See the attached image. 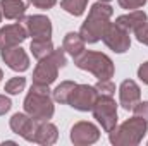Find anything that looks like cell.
Returning a JSON list of instances; mask_svg holds the SVG:
<instances>
[{"instance_id": "cell-1", "label": "cell", "mask_w": 148, "mask_h": 146, "mask_svg": "<svg viewBox=\"0 0 148 146\" xmlns=\"http://www.w3.org/2000/svg\"><path fill=\"white\" fill-rule=\"evenodd\" d=\"M114 14V9L107 2H97L91 5L90 14L86 17V21L81 24L79 35L86 43H97L100 41L107 28L110 26V17Z\"/></svg>"}, {"instance_id": "cell-2", "label": "cell", "mask_w": 148, "mask_h": 146, "mask_svg": "<svg viewBox=\"0 0 148 146\" xmlns=\"http://www.w3.org/2000/svg\"><path fill=\"white\" fill-rule=\"evenodd\" d=\"M23 105H24V112L29 117H33L36 122L50 120L55 113L53 98H52L47 84H35L33 83Z\"/></svg>"}, {"instance_id": "cell-3", "label": "cell", "mask_w": 148, "mask_h": 146, "mask_svg": "<svg viewBox=\"0 0 148 146\" xmlns=\"http://www.w3.org/2000/svg\"><path fill=\"white\" fill-rule=\"evenodd\" d=\"M148 131V120L134 115L109 132V139L115 146H136L140 145Z\"/></svg>"}, {"instance_id": "cell-4", "label": "cell", "mask_w": 148, "mask_h": 146, "mask_svg": "<svg viewBox=\"0 0 148 146\" xmlns=\"http://www.w3.org/2000/svg\"><path fill=\"white\" fill-rule=\"evenodd\" d=\"M74 64H76L77 69L91 72L98 81L110 79L112 76L115 74V65H114L112 59L109 55L102 53V52L84 50L81 55H77L74 59Z\"/></svg>"}, {"instance_id": "cell-5", "label": "cell", "mask_w": 148, "mask_h": 146, "mask_svg": "<svg viewBox=\"0 0 148 146\" xmlns=\"http://www.w3.org/2000/svg\"><path fill=\"white\" fill-rule=\"evenodd\" d=\"M67 64V57H66V50L59 48L53 50L48 57L40 59L33 71V83L35 84H47L50 86L57 76H59V69L64 67Z\"/></svg>"}, {"instance_id": "cell-6", "label": "cell", "mask_w": 148, "mask_h": 146, "mask_svg": "<svg viewBox=\"0 0 148 146\" xmlns=\"http://www.w3.org/2000/svg\"><path fill=\"white\" fill-rule=\"evenodd\" d=\"M91 112H93V117L97 119V122L102 126V129L105 132H110V131L115 129L119 117H117V103L112 96L98 95Z\"/></svg>"}, {"instance_id": "cell-7", "label": "cell", "mask_w": 148, "mask_h": 146, "mask_svg": "<svg viewBox=\"0 0 148 146\" xmlns=\"http://www.w3.org/2000/svg\"><path fill=\"white\" fill-rule=\"evenodd\" d=\"M98 98V91L95 86L90 84H76V88L73 89L67 105H71L74 110L79 112H90L93 108L95 102Z\"/></svg>"}, {"instance_id": "cell-8", "label": "cell", "mask_w": 148, "mask_h": 146, "mask_svg": "<svg viewBox=\"0 0 148 146\" xmlns=\"http://www.w3.org/2000/svg\"><path fill=\"white\" fill-rule=\"evenodd\" d=\"M21 23L24 24L28 36H31L33 40H52V21L47 16H26L21 19Z\"/></svg>"}, {"instance_id": "cell-9", "label": "cell", "mask_w": 148, "mask_h": 146, "mask_svg": "<svg viewBox=\"0 0 148 146\" xmlns=\"http://www.w3.org/2000/svg\"><path fill=\"white\" fill-rule=\"evenodd\" d=\"M102 40H103V43L110 48L112 52H115V53H124L131 46L129 31L122 29L115 23H110V26L107 28V31H105V35H103Z\"/></svg>"}, {"instance_id": "cell-10", "label": "cell", "mask_w": 148, "mask_h": 146, "mask_svg": "<svg viewBox=\"0 0 148 146\" xmlns=\"http://www.w3.org/2000/svg\"><path fill=\"white\" fill-rule=\"evenodd\" d=\"M100 139V129L93 124V122H76L71 127V141L76 146H86L93 145Z\"/></svg>"}, {"instance_id": "cell-11", "label": "cell", "mask_w": 148, "mask_h": 146, "mask_svg": "<svg viewBox=\"0 0 148 146\" xmlns=\"http://www.w3.org/2000/svg\"><path fill=\"white\" fill-rule=\"evenodd\" d=\"M12 132H16L17 136H21L23 139L29 141V143H35V131H36V126L38 122L29 117L26 112H17L10 117V122H9Z\"/></svg>"}, {"instance_id": "cell-12", "label": "cell", "mask_w": 148, "mask_h": 146, "mask_svg": "<svg viewBox=\"0 0 148 146\" xmlns=\"http://www.w3.org/2000/svg\"><path fill=\"white\" fill-rule=\"evenodd\" d=\"M26 38H28V31H26V28H24L23 23L7 24V26L0 28V50H2V48L17 46V45H21Z\"/></svg>"}, {"instance_id": "cell-13", "label": "cell", "mask_w": 148, "mask_h": 146, "mask_svg": "<svg viewBox=\"0 0 148 146\" xmlns=\"http://www.w3.org/2000/svg\"><path fill=\"white\" fill-rule=\"evenodd\" d=\"M0 55H2V60L16 72H24L29 69V57L19 45L12 48H2Z\"/></svg>"}, {"instance_id": "cell-14", "label": "cell", "mask_w": 148, "mask_h": 146, "mask_svg": "<svg viewBox=\"0 0 148 146\" xmlns=\"http://www.w3.org/2000/svg\"><path fill=\"white\" fill-rule=\"evenodd\" d=\"M141 100V89L136 81L124 79L119 86V103L124 110H133L134 105Z\"/></svg>"}, {"instance_id": "cell-15", "label": "cell", "mask_w": 148, "mask_h": 146, "mask_svg": "<svg viewBox=\"0 0 148 146\" xmlns=\"http://www.w3.org/2000/svg\"><path fill=\"white\" fill-rule=\"evenodd\" d=\"M145 23H148V16H147L145 10H140V9L131 10V12H127V14H122V16H119V17L115 19V24L121 26L122 29L129 31V33H134V31L140 29Z\"/></svg>"}, {"instance_id": "cell-16", "label": "cell", "mask_w": 148, "mask_h": 146, "mask_svg": "<svg viewBox=\"0 0 148 146\" xmlns=\"http://www.w3.org/2000/svg\"><path fill=\"white\" fill-rule=\"evenodd\" d=\"M31 0H0V9L5 19L10 21H21L26 14L28 3Z\"/></svg>"}, {"instance_id": "cell-17", "label": "cell", "mask_w": 148, "mask_h": 146, "mask_svg": "<svg viewBox=\"0 0 148 146\" xmlns=\"http://www.w3.org/2000/svg\"><path fill=\"white\" fill-rule=\"evenodd\" d=\"M59 139V129L45 120V122H38L36 126V131H35V143L36 145H43V146H50V145H55Z\"/></svg>"}, {"instance_id": "cell-18", "label": "cell", "mask_w": 148, "mask_h": 146, "mask_svg": "<svg viewBox=\"0 0 148 146\" xmlns=\"http://www.w3.org/2000/svg\"><path fill=\"white\" fill-rule=\"evenodd\" d=\"M84 45H86V41L81 38L79 33H67L66 36H64V41H62V48L66 50V53H69L73 59H76L77 55H81L83 52H84Z\"/></svg>"}, {"instance_id": "cell-19", "label": "cell", "mask_w": 148, "mask_h": 146, "mask_svg": "<svg viewBox=\"0 0 148 146\" xmlns=\"http://www.w3.org/2000/svg\"><path fill=\"white\" fill-rule=\"evenodd\" d=\"M29 50L33 53V57L40 60V59H45L48 57L55 48H53V43L52 40H31V45H29Z\"/></svg>"}, {"instance_id": "cell-20", "label": "cell", "mask_w": 148, "mask_h": 146, "mask_svg": "<svg viewBox=\"0 0 148 146\" xmlns=\"http://www.w3.org/2000/svg\"><path fill=\"white\" fill-rule=\"evenodd\" d=\"M74 88H76V83H74V81H62V83L52 91V98H53V102L62 103V105H67L69 96H71V93H73Z\"/></svg>"}, {"instance_id": "cell-21", "label": "cell", "mask_w": 148, "mask_h": 146, "mask_svg": "<svg viewBox=\"0 0 148 146\" xmlns=\"http://www.w3.org/2000/svg\"><path fill=\"white\" fill-rule=\"evenodd\" d=\"M86 5H88V0H62L60 2V7L74 17L83 16L86 10Z\"/></svg>"}, {"instance_id": "cell-22", "label": "cell", "mask_w": 148, "mask_h": 146, "mask_svg": "<svg viewBox=\"0 0 148 146\" xmlns=\"http://www.w3.org/2000/svg\"><path fill=\"white\" fill-rule=\"evenodd\" d=\"M24 88H26V77H23V76H16V77H10V79L5 83L3 91L9 93V95H19Z\"/></svg>"}, {"instance_id": "cell-23", "label": "cell", "mask_w": 148, "mask_h": 146, "mask_svg": "<svg viewBox=\"0 0 148 146\" xmlns=\"http://www.w3.org/2000/svg\"><path fill=\"white\" fill-rule=\"evenodd\" d=\"M95 88H97L98 95H109V96H114V93H115V84L112 83L110 79L98 81V83L95 84Z\"/></svg>"}, {"instance_id": "cell-24", "label": "cell", "mask_w": 148, "mask_h": 146, "mask_svg": "<svg viewBox=\"0 0 148 146\" xmlns=\"http://www.w3.org/2000/svg\"><path fill=\"white\" fill-rule=\"evenodd\" d=\"M117 3L122 7V9H127V10H136V9H141L147 0H117Z\"/></svg>"}, {"instance_id": "cell-25", "label": "cell", "mask_w": 148, "mask_h": 146, "mask_svg": "<svg viewBox=\"0 0 148 146\" xmlns=\"http://www.w3.org/2000/svg\"><path fill=\"white\" fill-rule=\"evenodd\" d=\"M133 112H134V115H138V117L148 120V102H138V103L134 105Z\"/></svg>"}, {"instance_id": "cell-26", "label": "cell", "mask_w": 148, "mask_h": 146, "mask_svg": "<svg viewBox=\"0 0 148 146\" xmlns=\"http://www.w3.org/2000/svg\"><path fill=\"white\" fill-rule=\"evenodd\" d=\"M134 36H136V40H138L140 43H143V45L148 46V23H145L140 29L134 31Z\"/></svg>"}, {"instance_id": "cell-27", "label": "cell", "mask_w": 148, "mask_h": 146, "mask_svg": "<svg viewBox=\"0 0 148 146\" xmlns=\"http://www.w3.org/2000/svg\"><path fill=\"white\" fill-rule=\"evenodd\" d=\"M31 3L38 7V9H43V10H48V9H52L55 3H57V0H31Z\"/></svg>"}, {"instance_id": "cell-28", "label": "cell", "mask_w": 148, "mask_h": 146, "mask_svg": "<svg viewBox=\"0 0 148 146\" xmlns=\"http://www.w3.org/2000/svg\"><path fill=\"white\" fill-rule=\"evenodd\" d=\"M12 107V102L10 98H7L5 95H0V115H5Z\"/></svg>"}, {"instance_id": "cell-29", "label": "cell", "mask_w": 148, "mask_h": 146, "mask_svg": "<svg viewBox=\"0 0 148 146\" xmlns=\"http://www.w3.org/2000/svg\"><path fill=\"white\" fill-rule=\"evenodd\" d=\"M138 77L141 83H145L148 86V62H143L140 67H138Z\"/></svg>"}, {"instance_id": "cell-30", "label": "cell", "mask_w": 148, "mask_h": 146, "mask_svg": "<svg viewBox=\"0 0 148 146\" xmlns=\"http://www.w3.org/2000/svg\"><path fill=\"white\" fill-rule=\"evenodd\" d=\"M2 17H3V14H2V9H0V23H2Z\"/></svg>"}, {"instance_id": "cell-31", "label": "cell", "mask_w": 148, "mask_h": 146, "mask_svg": "<svg viewBox=\"0 0 148 146\" xmlns=\"http://www.w3.org/2000/svg\"><path fill=\"white\" fill-rule=\"evenodd\" d=\"M2 77H3V72H2V69H0V81H2Z\"/></svg>"}, {"instance_id": "cell-32", "label": "cell", "mask_w": 148, "mask_h": 146, "mask_svg": "<svg viewBox=\"0 0 148 146\" xmlns=\"http://www.w3.org/2000/svg\"><path fill=\"white\" fill-rule=\"evenodd\" d=\"M98 2H110V0H98Z\"/></svg>"}]
</instances>
